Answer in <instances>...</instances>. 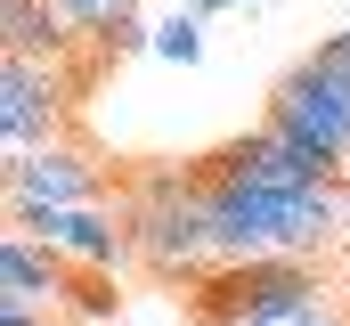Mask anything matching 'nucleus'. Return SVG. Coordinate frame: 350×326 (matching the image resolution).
Listing matches in <instances>:
<instances>
[{
    "instance_id": "nucleus-1",
    "label": "nucleus",
    "mask_w": 350,
    "mask_h": 326,
    "mask_svg": "<svg viewBox=\"0 0 350 326\" xmlns=\"http://www.w3.org/2000/svg\"><path fill=\"white\" fill-rule=\"evenodd\" d=\"M122 221H131V253L155 277H204L212 269V237H204V179L196 171H139L122 188Z\"/></svg>"
},
{
    "instance_id": "nucleus-2",
    "label": "nucleus",
    "mask_w": 350,
    "mask_h": 326,
    "mask_svg": "<svg viewBox=\"0 0 350 326\" xmlns=\"http://www.w3.org/2000/svg\"><path fill=\"white\" fill-rule=\"evenodd\" d=\"M285 302H326L318 261L261 253V261H220V269L196 277V326H228L245 310H285Z\"/></svg>"
},
{
    "instance_id": "nucleus-3",
    "label": "nucleus",
    "mask_w": 350,
    "mask_h": 326,
    "mask_svg": "<svg viewBox=\"0 0 350 326\" xmlns=\"http://www.w3.org/2000/svg\"><path fill=\"white\" fill-rule=\"evenodd\" d=\"M66 106H74V74L57 58L8 49V66H0V155L25 163L41 147H57L66 139Z\"/></svg>"
},
{
    "instance_id": "nucleus-4",
    "label": "nucleus",
    "mask_w": 350,
    "mask_h": 326,
    "mask_svg": "<svg viewBox=\"0 0 350 326\" xmlns=\"http://www.w3.org/2000/svg\"><path fill=\"white\" fill-rule=\"evenodd\" d=\"M277 139H293L301 155L334 163V171H350V82L318 74L310 58L293 66V74L269 90V114H261Z\"/></svg>"
},
{
    "instance_id": "nucleus-5",
    "label": "nucleus",
    "mask_w": 350,
    "mask_h": 326,
    "mask_svg": "<svg viewBox=\"0 0 350 326\" xmlns=\"http://www.w3.org/2000/svg\"><path fill=\"white\" fill-rule=\"evenodd\" d=\"M74 204H106V171H98L74 139H57V147H41V155L8 163V221L74 212Z\"/></svg>"
},
{
    "instance_id": "nucleus-6",
    "label": "nucleus",
    "mask_w": 350,
    "mask_h": 326,
    "mask_svg": "<svg viewBox=\"0 0 350 326\" xmlns=\"http://www.w3.org/2000/svg\"><path fill=\"white\" fill-rule=\"evenodd\" d=\"M8 229H25L33 244H49L66 269H82V277H114L122 261H139L131 253V221H114L106 204H74V212H33V221H8Z\"/></svg>"
},
{
    "instance_id": "nucleus-7",
    "label": "nucleus",
    "mask_w": 350,
    "mask_h": 326,
    "mask_svg": "<svg viewBox=\"0 0 350 326\" xmlns=\"http://www.w3.org/2000/svg\"><path fill=\"white\" fill-rule=\"evenodd\" d=\"M74 277L82 269H66L49 244H33L25 229H8V244H0V310H66L74 302Z\"/></svg>"
},
{
    "instance_id": "nucleus-8",
    "label": "nucleus",
    "mask_w": 350,
    "mask_h": 326,
    "mask_svg": "<svg viewBox=\"0 0 350 326\" xmlns=\"http://www.w3.org/2000/svg\"><path fill=\"white\" fill-rule=\"evenodd\" d=\"M57 8H66V25H74L90 49H98V41H106L114 25H131V16H139L147 0H57Z\"/></svg>"
},
{
    "instance_id": "nucleus-9",
    "label": "nucleus",
    "mask_w": 350,
    "mask_h": 326,
    "mask_svg": "<svg viewBox=\"0 0 350 326\" xmlns=\"http://www.w3.org/2000/svg\"><path fill=\"white\" fill-rule=\"evenodd\" d=\"M155 58L196 66V58H204V16H172V25H155Z\"/></svg>"
},
{
    "instance_id": "nucleus-10",
    "label": "nucleus",
    "mask_w": 350,
    "mask_h": 326,
    "mask_svg": "<svg viewBox=\"0 0 350 326\" xmlns=\"http://www.w3.org/2000/svg\"><path fill=\"white\" fill-rule=\"evenodd\" d=\"M114 302H122V294H114L106 277H74V302H66V310H82V318H114Z\"/></svg>"
},
{
    "instance_id": "nucleus-11",
    "label": "nucleus",
    "mask_w": 350,
    "mask_h": 326,
    "mask_svg": "<svg viewBox=\"0 0 350 326\" xmlns=\"http://www.w3.org/2000/svg\"><path fill=\"white\" fill-rule=\"evenodd\" d=\"M147 41H155V33H147V25L131 16V25H114V33L98 41V58H131V49H147Z\"/></svg>"
},
{
    "instance_id": "nucleus-12",
    "label": "nucleus",
    "mask_w": 350,
    "mask_h": 326,
    "mask_svg": "<svg viewBox=\"0 0 350 326\" xmlns=\"http://www.w3.org/2000/svg\"><path fill=\"white\" fill-rule=\"evenodd\" d=\"M310 66H318V74H334V82H350V41H342V33H334V41H318V49H310Z\"/></svg>"
},
{
    "instance_id": "nucleus-13",
    "label": "nucleus",
    "mask_w": 350,
    "mask_h": 326,
    "mask_svg": "<svg viewBox=\"0 0 350 326\" xmlns=\"http://www.w3.org/2000/svg\"><path fill=\"white\" fill-rule=\"evenodd\" d=\"M0 326H57L49 310H0Z\"/></svg>"
},
{
    "instance_id": "nucleus-14",
    "label": "nucleus",
    "mask_w": 350,
    "mask_h": 326,
    "mask_svg": "<svg viewBox=\"0 0 350 326\" xmlns=\"http://www.w3.org/2000/svg\"><path fill=\"white\" fill-rule=\"evenodd\" d=\"M220 8H237V0H187V16H220Z\"/></svg>"
},
{
    "instance_id": "nucleus-15",
    "label": "nucleus",
    "mask_w": 350,
    "mask_h": 326,
    "mask_svg": "<svg viewBox=\"0 0 350 326\" xmlns=\"http://www.w3.org/2000/svg\"><path fill=\"white\" fill-rule=\"evenodd\" d=\"M342 41H350V33H342Z\"/></svg>"
}]
</instances>
